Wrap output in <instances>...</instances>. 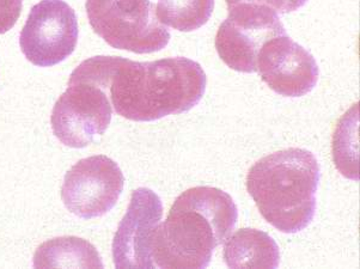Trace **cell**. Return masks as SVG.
Masks as SVG:
<instances>
[{
  "label": "cell",
  "mask_w": 360,
  "mask_h": 269,
  "mask_svg": "<svg viewBox=\"0 0 360 269\" xmlns=\"http://www.w3.org/2000/svg\"><path fill=\"white\" fill-rule=\"evenodd\" d=\"M70 78L97 85L117 115L138 122L189 112L200 102L207 84L201 65L182 57L150 63L95 57L83 61Z\"/></svg>",
  "instance_id": "1"
},
{
  "label": "cell",
  "mask_w": 360,
  "mask_h": 269,
  "mask_svg": "<svg viewBox=\"0 0 360 269\" xmlns=\"http://www.w3.org/2000/svg\"><path fill=\"white\" fill-rule=\"evenodd\" d=\"M238 218L235 201L212 187H194L177 197L151 240L155 268H206Z\"/></svg>",
  "instance_id": "2"
},
{
  "label": "cell",
  "mask_w": 360,
  "mask_h": 269,
  "mask_svg": "<svg viewBox=\"0 0 360 269\" xmlns=\"http://www.w3.org/2000/svg\"><path fill=\"white\" fill-rule=\"evenodd\" d=\"M320 164L308 150L288 149L261 158L249 170L247 189L264 221L284 233L308 228L316 213Z\"/></svg>",
  "instance_id": "3"
},
{
  "label": "cell",
  "mask_w": 360,
  "mask_h": 269,
  "mask_svg": "<svg viewBox=\"0 0 360 269\" xmlns=\"http://www.w3.org/2000/svg\"><path fill=\"white\" fill-rule=\"evenodd\" d=\"M86 13L94 32L112 48L150 54L170 41L150 0H86Z\"/></svg>",
  "instance_id": "4"
},
{
  "label": "cell",
  "mask_w": 360,
  "mask_h": 269,
  "mask_svg": "<svg viewBox=\"0 0 360 269\" xmlns=\"http://www.w3.org/2000/svg\"><path fill=\"white\" fill-rule=\"evenodd\" d=\"M285 34L284 25L273 8L242 3L229 8L228 18L217 32L216 49L230 69L254 73L264 42Z\"/></svg>",
  "instance_id": "5"
},
{
  "label": "cell",
  "mask_w": 360,
  "mask_h": 269,
  "mask_svg": "<svg viewBox=\"0 0 360 269\" xmlns=\"http://www.w3.org/2000/svg\"><path fill=\"white\" fill-rule=\"evenodd\" d=\"M112 115V105L104 90L90 81L70 78L68 90L53 108L51 124L61 144L82 149L103 136Z\"/></svg>",
  "instance_id": "6"
},
{
  "label": "cell",
  "mask_w": 360,
  "mask_h": 269,
  "mask_svg": "<svg viewBox=\"0 0 360 269\" xmlns=\"http://www.w3.org/2000/svg\"><path fill=\"white\" fill-rule=\"evenodd\" d=\"M78 37L75 10L63 0H42L30 10L20 46L32 65L51 67L75 52Z\"/></svg>",
  "instance_id": "7"
},
{
  "label": "cell",
  "mask_w": 360,
  "mask_h": 269,
  "mask_svg": "<svg viewBox=\"0 0 360 269\" xmlns=\"http://www.w3.org/2000/svg\"><path fill=\"white\" fill-rule=\"evenodd\" d=\"M124 185V173L115 162L107 156L88 157L65 175L61 199L77 217H103L114 209Z\"/></svg>",
  "instance_id": "8"
},
{
  "label": "cell",
  "mask_w": 360,
  "mask_h": 269,
  "mask_svg": "<svg viewBox=\"0 0 360 269\" xmlns=\"http://www.w3.org/2000/svg\"><path fill=\"white\" fill-rule=\"evenodd\" d=\"M257 72L278 95L302 97L316 86L320 70L315 58L285 34L264 42Z\"/></svg>",
  "instance_id": "9"
},
{
  "label": "cell",
  "mask_w": 360,
  "mask_h": 269,
  "mask_svg": "<svg viewBox=\"0 0 360 269\" xmlns=\"http://www.w3.org/2000/svg\"><path fill=\"white\" fill-rule=\"evenodd\" d=\"M162 217L163 205L155 192L148 188L133 192L129 209L112 241L116 268H155L151 240Z\"/></svg>",
  "instance_id": "10"
},
{
  "label": "cell",
  "mask_w": 360,
  "mask_h": 269,
  "mask_svg": "<svg viewBox=\"0 0 360 269\" xmlns=\"http://www.w3.org/2000/svg\"><path fill=\"white\" fill-rule=\"evenodd\" d=\"M223 244L229 268H276L281 263L279 247L269 233L260 230H238Z\"/></svg>",
  "instance_id": "11"
},
{
  "label": "cell",
  "mask_w": 360,
  "mask_h": 269,
  "mask_svg": "<svg viewBox=\"0 0 360 269\" xmlns=\"http://www.w3.org/2000/svg\"><path fill=\"white\" fill-rule=\"evenodd\" d=\"M35 268H103L100 254L88 241L78 237L54 238L39 247Z\"/></svg>",
  "instance_id": "12"
},
{
  "label": "cell",
  "mask_w": 360,
  "mask_h": 269,
  "mask_svg": "<svg viewBox=\"0 0 360 269\" xmlns=\"http://www.w3.org/2000/svg\"><path fill=\"white\" fill-rule=\"evenodd\" d=\"M358 105L339 122L333 139V158L342 176L359 181V126Z\"/></svg>",
  "instance_id": "13"
},
{
  "label": "cell",
  "mask_w": 360,
  "mask_h": 269,
  "mask_svg": "<svg viewBox=\"0 0 360 269\" xmlns=\"http://www.w3.org/2000/svg\"><path fill=\"white\" fill-rule=\"evenodd\" d=\"M213 8L214 0H158L156 13L165 27L191 32L207 23Z\"/></svg>",
  "instance_id": "14"
},
{
  "label": "cell",
  "mask_w": 360,
  "mask_h": 269,
  "mask_svg": "<svg viewBox=\"0 0 360 269\" xmlns=\"http://www.w3.org/2000/svg\"><path fill=\"white\" fill-rule=\"evenodd\" d=\"M22 8L23 0H0V35L15 27Z\"/></svg>",
  "instance_id": "15"
},
{
  "label": "cell",
  "mask_w": 360,
  "mask_h": 269,
  "mask_svg": "<svg viewBox=\"0 0 360 269\" xmlns=\"http://www.w3.org/2000/svg\"><path fill=\"white\" fill-rule=\"evenodd\" d=\"M228 8L233 5L249 3V4L266 5L279 13H288L303 8L308 0H226Z\"/></svg>",
  "instance_id": "16"
}]
</instances>
